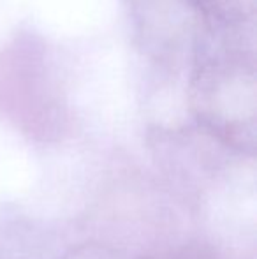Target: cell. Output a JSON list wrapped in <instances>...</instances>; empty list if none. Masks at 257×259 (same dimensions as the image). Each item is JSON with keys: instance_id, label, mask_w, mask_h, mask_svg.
<instances>
[{"instance_id": "cell-4", "label": "cell", "mask_w": 257, "mask_h": 259, "mask_svg": "<svg viewBox=\"0 0 257 259\" xmlns=\"http://www.w3.org/2000/svg\"><path fill=\"white\" fill-rule=\"evenodd\" d=\"M67 259H117L102 249H85L83 252H76Z\"/></svg>"}, {"instance_id": "cell-1", "label": "cell", "mask_w": 257, "mask_h": 259, "mask_svg": "<svg viewBox=\"0 0 257 259\" xmlns=\"http://www.w3.org/2000/svg\"><path fill=\"white\" fill-rule=\"evenodd\" d=\"M189 103L195 120L231 148L254 154L257 143V78L250 52L206 39L194 57Z\"/></svg>"}, {"instance_id": "cell-2", "label": "cell", "mask_w": 257, "mask_h": 259, "mask_svg": "<svg viewBox=\"0 0 257 259\" xmlns=\"http://www.w3.org/2000/svg\"><path fill=\"white\" fill-rule=\"evenodd\" d=\"M139 27L159 48L190 50L192 57L210 37L208 18L197 9L192 0H130Z\"/></svg>"}, {"instance_id": "cell-3", "label": "cell", "mask_w": 257, "mask_h": 259, "mask_svg": "<svg viewBox=\"0 0 257 259\" xmlns=\"http://www.w3.org/2000/svg\"><path fill=\"white\" fill-rule=\"evenodd\" d=\"M210 23L224 28L247 25L255 14V0H192Z\"/></svg>"}]
</instances>
